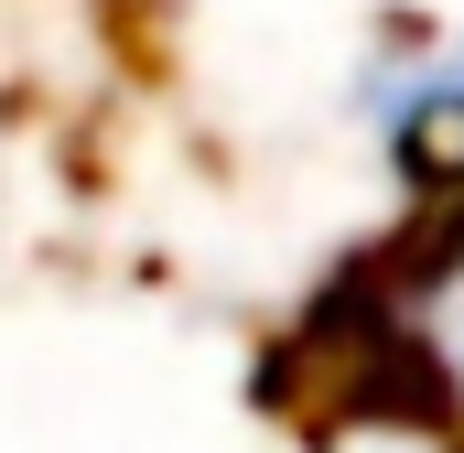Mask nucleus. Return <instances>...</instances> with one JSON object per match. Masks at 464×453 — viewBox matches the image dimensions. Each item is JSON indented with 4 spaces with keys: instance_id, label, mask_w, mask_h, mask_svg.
<instances>
[{
    "instance_id": "nucleus-1",
    "label": "nucleus",
    "mask_w": 464,
    "mask_h": 453,
    "mask_svg": "<svg viewBox=\"0 0 464 453\" xmlns=\"http://www.w3.org/2000/svg\"><path fill=\"white\" fill-rule=\"evenodd\" d=\"M400 119H443V130H464V54H454V65H432V76L400 98Z\"/></svg>"
}]
</instances>
